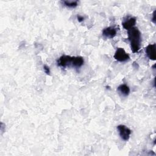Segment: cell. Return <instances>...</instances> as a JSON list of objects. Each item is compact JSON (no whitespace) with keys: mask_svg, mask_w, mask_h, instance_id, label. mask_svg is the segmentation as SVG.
Returning <instances> with one entry per match:
<instances>
[{"mask_svg":"<svg viewBox=\"0 0 156 156\" xmlns=\"http://www.w3.org/2000/svg\"><path fill=\"white\" fill-rule=\"evenodd\" d=\"M63 3L64 5L66 7H71V8H74L77 6L78 5V2L77 1H63Z\"/></svg>","mask_w":156,"mask_h":156,"instance_id":"30bf717a","label":"cell"},{"mask_svg":"<svg viewBox=\"0 0 156 156\" xmlns=\"http://www.w3.org/2000/svg\"><path fill=\"white\" fill-rule=\"evenodd\" d=\"M43 69H44V72L46 74L49 75L50 74V69L47 65H44L43 66Z\"/></svg>","mask_w":156,"mask_h":156,"instance_id":"8fae6325","label":"cell"},{"mask_svg":"<svg viewBox=\"0 0 156 156\" xmlns=\"http://www.w3.org/2000/svg\"><path fill=\"white\" fill-rule=\"evenodd\" d=\"M118 91L123 96H127L130 93V88L126 84L120 85L118 88Z\"/></svg>","mask_w":156,"mask_h":156,"instance_id":"9c48e42d","label":"cell"},{"mask_svg":"<svg viewBox=\"0 0 156 156\" xmlns=\"http://www.w3.org/2000/svg\"><path fill=\"white\" fill-rule=\"evenodd\" d=\"M128 40L130 41L131 50L133 53H136L140 49L141 43V34L138 28L133 27L127 30Z\"/></svg>","mask_w":156,"mask_h":156,"instance_id":"6da1fadb","label":"cell"},{"mask_svg":"<svg viewBox=\"0 0 156 156\" xmlns=\"http://www.w3.org/2000/svg\"><path fill=\"white\" fill-rule=\"evenodd\" d=\"M77 19L79 22H82L84 20V17L81 16V15H77Z\"/></svg>","mask_w":156,"mask_h":156,"instance_id":"7c38bea8","label":"cell"},{"mask_svg":"<svg viewBox=\"0 0 156 156\" xmlns=\"http://www.w3.org/2000/svg\"><path fill=\"white\" fill-rule=\"evenodd\" d=\"M114 58L115 60L120 62H124L129 60L130 56L128 53H127L125 50L122 48H119L116 49L115 54Z\"/></svg>","mask_w":156,"mask_h":156,"instance_id":"7a4b0ae2","label":"cell"},{"mask_svg":"<svg viewBox=\"0 0 156 156\" xmlns=\"http://www.w3.org/2000/svg\"><path fill=\"white\" fill-rule=\"evenodd\" d=\"M117 129L119 132V136L122 140L126 141L129 139L132 133L130 129L124 125H119L117 126Z\"/></svg>","mask_w":156,"mask_h":156,"instance_id":"3957f363","label":"cell"},{"mask_svg":"<svg viewBox=\"0 0 156 156\" xmlns=\"http://www.w3.org/2000/svg\"><path fill=\"white\" fill-rule=\"evenodd\" d=\"M72 58L73 57L63 55L57 60V65L65 68L66 67H71L72 66Z\"/></svg>","mask_w":156,"mask_h":156,"instance_id":"277c9868","label":"cell"},{"mask_svg":"<svg viewBox=\"0 0 156 156\" xmlns=\"http://www.w3.org/2000/svg\"><path fill=\"white\" fill-rule=\"evenodd\" d=\"M102 35L108 38H112L116 35V29L113 27H108L103 29Z\"/></svg>","mask_w":156,"mask_h":156,"instance_id":"8992f818","label":"cell"},{"mask_svg":"<svg viewBox=\"0 0 156 156\" xmlns=\"http://www.w3.org/2000/svg\"><path fill=\"white\" fill-rule=\"evenodd\" d=\"M145 51L148 58L152 60H155L156 58L155 44H150L145 49Z\"/></svg>","mask_w":156,"mask_h":156,"instance_id":"5b68a950","label":"cell"},{"mask_svg":"<svg viewBox=\"0 0 156 156\" xmlns=\"http://www.w3.org/2000/svg\"><path fill=\"white\" fill-rule=\"evenodd\" d=\"M155 10H154V12H153V15H152V22L155 24Z\"/></svg>","mask_w":156,"mask_h":156,"instance_id":"4fadbf2b","label":"cell"},{"mask_svg":"<svg viewBox=\"0 0 156 156\" xmlns=\"http://www.w3.org/2000/svg\"><path fill=\"white\" fill-rule=\"evenodd\" d=\"M84 63V60L81 56H73L72 58V66L75 68H80Z\"/></svg>","mask_w":156,"mask_h":156,"instance_id":"52a82bcc","label":"cell"},{"mask_svg":"<svg viewBox=\"0 0 156 156\" xmlns=\"http://www.w3.org/2000/svg\"><path fill=\"white\" fill-rule=\"evenodd\" d=\"M136 24V18L134 17H132L129 18L127 20H126L123 23H122V26L124 29L128 30L133 27H135Z\"/></svg>","mask_w":156,"mask_h":156,"instance_id":"ba28073f","label":"cell"}]
</instances>
